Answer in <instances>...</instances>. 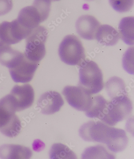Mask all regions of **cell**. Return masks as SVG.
I'll return each mask as SVG.
<instances>
[{"instance_id":"cell-23","label":"cell","mask_w":134,"mask_h":159,"mask_svg":"<svg viewBox=\"0 0 134 159\" xmlns=\"http://www.w3.org/2000/svg\"><path fill=\"white\" fill-rule=\"evenodd\" d=\"M133 48H128L124 54L123 60V67L131 74H134Z\"/></svg>"},{"instance_id":"cell-10","label":"cell","mask_w":134,"mask_h":159,"mask_svg":"<svg viewBox=\"0 0 134 159\" xmlns=\"http://www.w3.org/2000/svg\"><path fill=\"white\" fill-rule=\"evenodd\" d=\"M64 104L63 98L59 93L49 91L43 93L37 102L38 107L42 114L52 115L59 112Z\"/></svg>"},{"instance_id":"cell-6","label":"cell","mask_w":134,"mask_h":159,"mask_svg":"<svg viewBox=\"0 0 134 159\" xmlns=\"http://www.w3.org/2000/svg\"><path fill=\"white\" fill-rule=\"evenodd\" d=\"M48 35V31L42 26H38L32 30L26 38L24 54L27 59L39 63L44 58L46 53L45 43Z\"/></svg>"},{"instance_id":"cell-18","label":"cell","mask_w":134,"mask_h":159,"mask_svg":"<svg viewBox=\"0 0 134 159\" xmlns=\"http://www.w3.org/2000/svg\"><path fill=\"white\" fill-rule=\"evenodd\" d=\"M50 157L52 159H77L75 153L63 144H54L50 151Z\"/></svg>"},{"instance_id":"cell-16","label":"cell","mask_w":134,"mask_h":159,"mask_svg":"<svg viewBox=\"0 0 134 159\" xmlns=\"http://www.w3.org/2000/svg\"><path fill=\"white\" fill-rule=\"evenodd\" d=\"M134 25L133 17H124L119 24L120 37L124 43L129 45H134Z\"/></svg>"},{"instance_id":"cell-26","label":"cell","mask_w":134,"mask_h":159,"mask_svg":"<svg viewBox=\"0 0 134 159\" xmlns=\"http://www.w3.org/2000/svg\"><path fill=\"white\" fill-rule=\"evenodd\" d=\"M86 1H93V0H86Z\"/></svg>"},{"instance_id":"cell-5","label":"cell","mask_w":134,"mask_h":159,"mask_svg":"<svg viewBox=\"0 0 134 159\" xmlns=\"http://www.w3.org/2000/svg\"><path fill=\"white\" fill-rule=\"evenodd\" d=\"M59 54L62 61L72 66H79L86 58L82 42L76 36L73 35L65 37L60 45Z\"/></svg>"},{"instance_id":"cell-3","label":"cell","mask_w":134,"mask_h":159,"mask_svg":"<svg viewBox=\"0 0 134 159\" xmlns=\"http://www.w3.org/2000/svg\"><path fill=\"white\" fill-rule=\"evenodd\" d=\"M16 112L10 94L0 100V132L9 138H14L21 131V122Z\"/></svg>"},{"instance_id":"cell-4","label":"cell","mask_w":134,"mask_h":159,"mask_svg":"<svg viewBox=\"0 0 134 159\" xmlns=\"http://www.w3.org/2000/svg\"><path fill=\"white\" fill-rule=\"evenodd\" d=\"M132 110V102L127 96L123 95L108 102L99 119L109 126H114L126 119Z\"/></svg>"},{"instance_id":"cell-15","label":"cell","mask_w":134,"mask_h":159,"mask_svg":"<svg viewBox=\"0 0 134 159\" xmlns=\"http://www.w3.org/2000/svg\"><path fill=\"white\" fill-rule=\"evenodd\" d=\"M96 39L101 44L112 46L118 42L120 35L117 30L111 26L103 25L99 27Z\"/></svg>"},{"instance_id":"cell-8","label":"cell","mask_w":134,"mask_h":159,"mask_svg":"<svg viewBox=\"0 0 134 159\" xmlns=\"http://www.w3.org/2000/svg\"><path fill=\"white\" fill-rule=\"evenodd\" d=\"M10 95L17 112L29 108L34 100L33 88L29 84L16 85L12 89Z\"/></svg>"},{"instance_id":"cell-12","label":"cell","mask_w":134,"mask_h":159,"mask_svg":"<svg viewBox=\"0 0 134 159\" xmlns=\"http://www.w3.org/2000/svg\"><path fill=\"white\" fill-rule=\"evenodd\" d=\"M17 20L23 27L31 30H33L42 22L41 16L33 6L26 7L21 9Z\"/></svg>"},{"instance_id":"cell-24","label":"cell","mask_w":134,"mask_h":159,"mask_svg":"<svg viewBox=\"0 0 134 159\" xmlns=\"http://www.w3.org/2000/svg\"><path fill=\"white\" fill-rule=\"evenodd\" d=\"M13 7L12 0H0V16L9 13L12 10Z\"/></svg>"},{"instance_id":"cell-19","label":"cell","mask_w":134,"mask_h":159,"mask_svg":"<svg viewBox=\"0 0 134 159\" xmlns=\"http://www.w3.org/2000/svg\"><path fill=\"white\" fill-rule=\"evenodd\" d=\"M108 102L101 95L92 97V102L86 112V116L89 118L99 119Z\"/></svg>"},{"instance_id":"cell-1","label":"cell","mask_w":134,"mask_h":159,"mask_svg":"<svg viewBox=\"0 0 134 159\" xmlns=\"http://www.w3.org/2000/svg\"><path fill=\"white\" fill-rule=\"evenodd\" d=\"M79 133L84 140L105 144L109 150L115 153L122 152L128 144V138L124 130L111 127L100 121L84 124Z\"/></svg>"},{"instance_id":"cell-21","label":"cell","mask_w":134,"mask_h":159,"mask_svg":"<svg viewBox=\"0 0 134 159\" xmlns=\"http://www.w3.org/2000/svg\"><path fill=\"white\" fill-rule=\"evenodd\" d=\"M52 0H34L33 6L36 8L41 16L42 22L45 21L49 16Z\"/></svg>"},{"instance_id":"cell-22","label":"cell","mask_w":134,"mask_h":159,"mask_svg":"<svg viewBox=\"0 0 134 159\" xmlns=\"http://www.w3.org/2000/svg\"><path fill=\"white\" fill-rule=\"evenodd\" d=\"M109 4L114 10L119 13H124L131 10L134 0H109Z\"/></svg>"},{"instance_id":"cell-14","label":"cell","mask_w":134,"mask_h":159,"mask_svg":"<svg viewBox=\"0 0 134 159\" xmlns=\"http://www.w3.org/2000/svg\"><path fill=\"white\" fill-rule=\"evenodd\" d=\"M32 155L30 149L16 145H4L0 147V157L2 159H29Z\"/></svg>"},{"instance_id":"cell-20","label":"cell","mask_w":134,"mask_h":159,"mask_svg":"<svg viewBox=\"0 0 134 159\" xmlns=\"http://www.w3.org/2000/svg\"><path fill=\"white\" fill-rule=\"evenodd\" d=\"M82 159H114L104 147L98 145L87 148L82 155Z\"/></svg>"},{"instance_id":"cell-9","label":"cell","mask_w":134,"mask_h":159,"mask_svg":"<svg viewBox=\"0 0 134 159\" xmlns=\"http://www.w3.org/2000/svg\"><path fill=\"white\" fill-rule=\"evenodd\" d=\"M38 65L39 63L31 61L25 56L18 65L9 69V72L14 82L26 83L32 80Z\"/></svg>"},{"instance_id":"cell-25","label":"cell","mask_w":134,"mask_h":159,"mask_svg":"<svg viewBox=\"0 0 134 159\" xmlns=\"http://www.w3.org/2000/svg\"><path fill=\"white\" fill-rule=\"evenodd\" d=\"M53 1H60V0H52Z\"/></svg>"},{"instance_id":"cell-13","label":"cell","mask_w":134,"mask_h":159,"mask_svg":"<svg viewBox=\"0 0 134 159\" xmlns=\"http://www.w3.org/2000/svg\"><path fill=\"white\" fill-rule=\"evenodd\" d=\"M24 57L22 53L13 49L9 45L0 47V63L9 69L18 65Z\"/></svg>"},{"instance_id":"cell-11","label":"cell","mask_w":134,"mask_h":159,"mask_svg":"<svg viewBox=\"0 0 134 159\" xmlns=\"http://www.w3.org/2000/svg\"><path fill=\"white\" fill-rule=\"evenodd\" d=\"M100 25L98 20L90 15L81 16L76 23L78 34L82 39L89 40L96 39V34Z\"/></svg>"},{"instance_id":"cell-7","label":"cell","mask_w":134,"mask_h":159,"mask_svg":"<svg viewBox=\"0 0 134 159\" xmlns=\"http://www.w3.org/2000/svg\"><path fill=\"white\" fill-rule=\"evenodd\" d=\"M62 93L68 104L78 111L86 112L92 104L91 95L78 86H66Z\"/></svg>"},{"instance_id":"cell-17","label":"cell","mask_w":134,"mask_h":159,"mask_svg":"<svg viewBox=\"0 0 134 159\" xmlns=\"http://www.w3.org/2000/svg\"><path fill=\"white\" fill-rule=\"evenodd\" d=\"M105 88L108 95L112 99L128 95L124 81L118 77H113L109 79L105 84Z\"/></svg>"},{"instance_id":"cell-2","label":"cell","mask_w":134,"mask_h":159,"mask_svg":"<svg viewBox=\"0 0 134 159\" xmlns=\"http://www.w3.org/2000/svg\"><path fill=\"white\" fill-rule=\"evenodd\" d=\"M78 86L89 95L97 94L103 89V76L98 65L93 61L85 60L79 65Z\"/></svg>"}]
</instances>
